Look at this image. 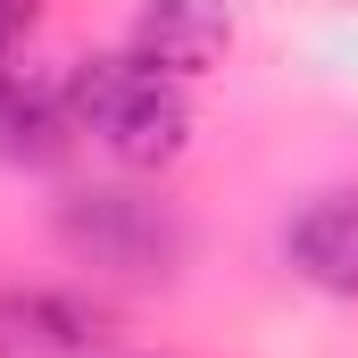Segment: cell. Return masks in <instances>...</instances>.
Masks as SVG:
<instances>
[{
  "label": "cell",
  "instance_id": "cell-1",
  "mask_svg": "<svg viewBox=\"0 0 358 358\" xmlns=\"http://www.w3.org/2000/svg\"><path fill=\"white\" fill-rule=\"evenodd\" d=\"M67 117L100 134L125 167H167L192 142V108L176 76L142 67V59H76L67 67Z\"/></svg>",
  "mask_w": 358,
  "mask_h": 358
},
{
  "label": "cell",
  "instance_id": "cell-2",
  "mask_svg": "<svg viewBox=\"0 0 358 358\" xmlns=\"http://www.w3.org/2000/svg\"><path fill=\"white\" fill-rule=\"evenodd\" d=\"M59 234H67L76 259H92L108 275H134V283H159L183 259V225L142 192H76L59 208Z\"/></svg>",
  "mask_w": 358,
  "mask_h": 358
},
{
  "label": "cell",
  "instance_id": "cell-3",
  "mask_svg": "<svg viewBox=\"0 0 358 358\" xmlns=\"http://www.w3.org/2000/svg\"><path fill=\"white\" fill-rule=\"evenodd\" d=\"M225 42H234L225 0H150V8L134 17V59L159 67V76H200V67H217Z\"/></svg>",
  "mask_w": 358,
  "mask_h": 358
},
{
  "label": "cell",
  "instance_id": "cell-4",
  "mask_svg": "<svg viewBox=\"0 0 358 358\" xmlns=\"http://www.w3.org/2000/svg\"><path fill=\"white\" fill-rule=\"evenodd\" d=\"M283 250H292V267L308 275L317 292H342V300H358V192L308 200V208L292 217Z\"/></svg>",
  "mask_w": 358,
  "mask_h": 358
},
{
  "label": "cell",
  "instance_id": "cell-5",
  "mask_svg": "<svg viewBox=\"0 0 358 358\" xmlns=\"http://www.w3.org/2000/svg\"><path fill=\"white\" fill-rule=\"evenodd\" d=\"M92 334L100 317L76 292H0V358H76Z\"/></svg>",
  "mask_w": 358,
  "mask_h": 358
},
{
  "label": "cell",
  "instance_id": "cell-6",
  "mask_svg": "<svg viewBox=\"0 0 358 358\" xmlns=\"http://www.w3.org/2000/svg\"><path fill=\"white\" fill-rule=\"evenodd\" d=\"M67 125H76V117H67V76H59V84L0 76V159H50Z\"/></svg>",
  "mask_w": 358,
  "mask_h": 358
},
{
  "label": "cell",
  "instance_id": "cell-7",
  "mask_svg": "<svg viewBox=\"0 0 358 358\" xmlns=\"http://www.w3.org/2000/svg\"><path fill=\"white\" fill-rule=\"evenodd\" d=\"M34 25V0H0V59H8V42Z\"/></svg>",
  "mask_w": 358,
  "mask_h": 358
}]
</instances>
